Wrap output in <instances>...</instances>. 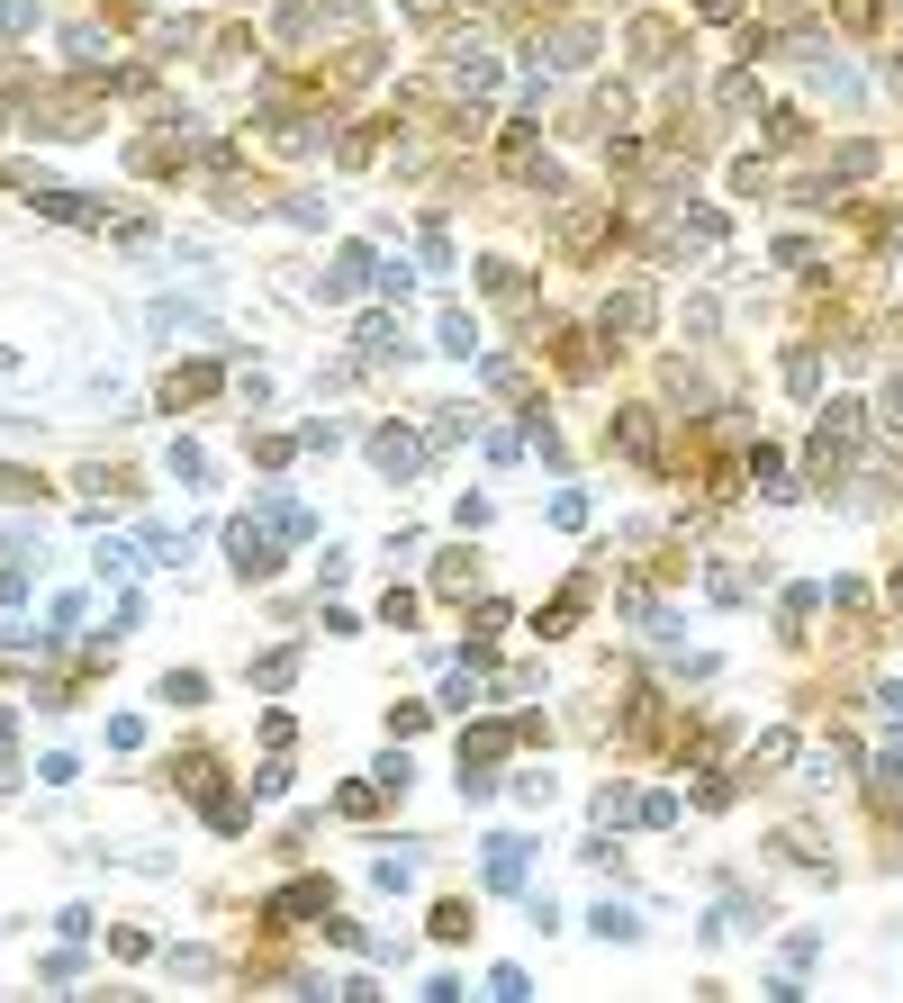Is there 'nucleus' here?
I'll return each mask as SVG.
<instances>
[{
	"label": "nucleus",
	"instance_id": "f257e3e1",
	"mask_svg": "<svg viewBox=\"0 0 903 1003\" xmlns=\"http://www.w3.org/2000/svg\"><path fill=\"white\" fill-rule=\"evenodd\" d=\"M859 434H867V408H859V398H841V408L822 417V434H813V471H822V480H841V471H850V452H859Z\"/></svg>",
	"mask_w": 903,
	"mask_h": 1003
},
{
	"label": "nucleus",
	"instance_id": "f03ea898",
	"mask_svg": "<svg viewBox=\"0 0 903 1003\" xmlns=\"http://www.w3.org/2000/svg\"><path fill=\"white\" fill-rule=\"evenodd\" d=\"M443 73H452L461 91H506V63L479 46V37H443Z\"/></svg>",
	"mask_w": 903,
	"mask_h": 1003
},
{
	"label": "nucleus",
	"instance_id": "7ed1b4c3",
	"mask_svg": "<svg viewBox=\"0 0 903 1003\" xmlns=\"http://www.w3.org/2000/svg\"><path fill=\"white\" fill-rule=\"evenodd\" d=\"M371 461H380V480H415V471H425V443H415L407 425H380L371 434Z\"/></svg>",
	"mask_w": 903,
	"mask_h": 1003
},
{
	"label": "nucleus",
	"instance_id": "20e7f679",
	"mask_svg": "<svg viewBox=\"0 0 903 1003\" xmlns=\"http://www.w3.org/2000/svg\"><path fill=\"white\" fill-rule=\"evenodd\" d=\"M588 54H596V37H588V28H551V37H542V54H533V73H570V63H588Z\"/></svg>",
	"mask_w": 903,
	"mask_h": 1003
},
{
	"label": "nucleus",
	"instance_id": "39448f33",
	"mask_svg": "<svg viewBox=\"0 0 903 1003\" xmlns=\"http://www.w3.org/2000/svg\"><path fill=\"white\" fill-rule=\"evenodd\" d=\"M253 515H262V524H271V533H281V543H308V533H317V515H308V506H299V498H262V506H253Z\"/></svg>",
	"mask_w": 903,
	"mask_h": 1003
},
{
	"label": "nucleus",
	"instance_id": "423d86ee",
	"mask_svg": "<svg viewBox=\"0 0 903 1003\" xmlns=\"http://www.w3.org/2000/svg\"><path fill=\"white\" fill-rule=\"evenodd\" d=\"M524 867H533V850H524V841H489V886H498V895H515V886H524Z\"/></svg>",
	"mask_w": 903,
	"mask_h": 1003
},
{
	"label": "nucleus",
	"instance_id": "0eeeda50",
	"mask_svg": "<svg viewBox=\"0 0 903 1003\" xmlns=\"http://www.w3.org/2000/svg\"><path fill=\"white\" fill-rule=\"evenodd\" d=\"M37 209L54 227H100V199H82V190H37Z\"/></svg>",
	"mask_w": 903,
	"mask_h": 1003
},
{
	"label": "nucleus",
	"instance_id": "6e6552de",
	"mask_svg": "<svg viewBox=\"0 0 903 1003\" xmlns=\"http://www.w3.org/2000/svg\"><path fill=\"white\" fill-rule=\"evenodd\" d=\"M362 362H407V334H398L389 317H371V325H362Z\"/></svg>",
	"mask_w": 903,
	"mask_h": 1003
},
{
	"label": "nucleus",
	"instance_id": "1a4fd4ad",
	"mask_svg": "<svg viewBox=\"0 0 903 1003\" xmlns=\"http://www.w3.org/2000/svg\"><path fill=\"white\" fill-rule=\"evenodd\" d=\"M227 552H235V570H244V579H262V570H271V552L253 543V533H244L235 515H227Z\"/></svg>",
	"mask_w": 903,
	"mask_h": 1003
},
{
	"label": "nucleus",
	"instance_id": "9d476101",
	"mask_svg": "<svg viewBox=\"0 0 903 1003\" xmlns=\"http://www.w3.org/2000/svg\"><path fill=\"white\" fill-rule=\"evenodd\" d=\"M362 281H371V253L353 244V253H343V262H334V272H325V299H343V290H362Z\"/></svg>",
	"mask_w": 903,
	"mask_h": 1003
},
{
	"label": "nucleus",
	"instance_id": "9b49d317",
	"mask_svg": "<svg viewBox=\"0 0 903 1003\" xmlns=\"http://www.w3.org/2000/svg\"><path fill=\"white\" fill-rule=\"evenodd\" d=\"M371 886H380V895H407V886H415V859H380Z\"/></svg>",
	"mask_w": 903,
	"mask_h": 1003
},
{
	"label": "nucleus",
	"instance_id": "f8f14e48",
	"mask_svg": "<svg viewBox=\"0 0 903 1003\" xmlns=\"http://www.w3.org/2000/svg\"><path fill=\"white\" fill-rule=\"evenodd\" d=\"M290 669H299V651H262L253 679H262V688H290Z\"/></svg>",
	"mask_w": 903,
	"mask_h": 1003
},
{
	"label": "nucleus",
	"instance_id": "ddd939ff",
	"mask_svg": "<svg viewBox=\"0 0 903 1003\" xmlns=\"http://www.w3.org/2000/svg\"><path fill=\"white\" fill-rule=\"evenodd\" d=\"M813 371H822V362H813V353H786V398H813V389H822V380H813Z\"/></svg>",
	"mask_w": 903,
	"mask_h": 1003
},
{
	"label": "nucleus",
	"instance_id": "4468645a",
	"mask_svg": "<svg viewBox=\"0 0 903 1003\" xmlns=\"http://www.w3.org/2000/svg\"><path fill=\"white\" fill-rule=\"evenodd\" d=\"M172 471H181L190 489H208V452H199V443H172Z\"/></svg>",
	"mask_w": 903,
	"mask_h": 1003
},
{
	"label": "nucleus",
	"instance_id": "2eb2a0df",
	"mask_svg": "<svg viewBox=\"0 0 903 1003\" xmlns=\"http://www.w3.org/2000/svg\"><path fill=\"white\" fill-rule=\"evenodd\" d=\"M551 524H561V533H579V524H588V498H579V489H561V498H551Z\"/></svg>",
	"mask_w": 903,
	"mask_h": 1003
},
{
	"label": "nucleus",
	"instance_id": "dca6fc26",
	"mask_svg": "<svg viewBox=\"0 0 903 1003\" xmlns=\"http://www.w3.org/2000/svg\"><path fill=\"white\" fill-rule=\"evenodd\" d=\"M19 28H37V0H0V37H19Z\"/></svg>",
	"mask_w": 903,
	"mask_h": 1003
},
{
	"label": "nucleus",
	"instance_id": "f3484780",
	"mask_svg": "<svg viewBox=\"0 0 903 1003\" xmlns=\"http://www.w3.org/2000/svg\"><path fill=\"white\" fill-rule=\"evenodd\" d=\"M281 913H325V877H308L299 895H281Z\"/></svg>",
	"mask_w": 903,
	"mask_h": 1003
}]
</instances>
